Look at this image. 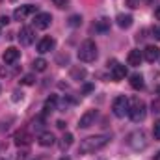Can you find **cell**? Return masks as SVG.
<instances>
[{"label":"cell","mask_w":160,"mask_h":160,"mask_svg":"<svg viewBox=\"0 0 160 160\" xmlns=\"http://www.w3.org/2000/svg\"><path fill=\"white\" fill-rule=\"evenodd\" d=\"M110 142V136L108 134H97V136H89V138H84L80 142L78 151L82 155H91V153H97L101 151L102 147H106Z\"/></svg>","instance_id":"6da1fadb"},{"label":"cell","mask_w":160,"mask_h":160,"mask_svg":"<svg viewBox=\"0 0 160 160\" xmlns=\"http://www.w3.org/2000/svg\"><path fill=\"white\" fill-rule=\"evenodd\" d=\"M145 114H147V108H145V102L138 97H132L128 101V118L134 121V123H140V121L145 119Z\"/></svg>","instance_id":"7a4b0ae2"},{"label":"cell","mask_w":160,"mask_h":160,"mask_svg":"<svg viewBox=\"0 0 160 160\" xmlns=\"http://www.w3.org/2000/svg\"><path fill=\"white\" fill-rule=\"evenodd\" d=\"M95 58H97V45H95V41L86 39L78 48V60L89 63V62H95Z\"/></svg>","instance_id":"3957f363"},{"label":"cell","mask_w":160,"mask_h":160,"mask_svg":"<svg viewBox=\"0 0 160 160\" xmlns=\"http://www.w3.org/2000/svg\"><path fill=\"white\" fill-rule=\"evenodd\" d=\"M128 145L134 149V151H142L147 147V136L143 130H134L130 136H128Z\"/></svg>","instance_id":"277c9868"},{"label":"cell","mask_w":160,"mask_h":160,"mask_svg":"<svg viewBox=\"0 0 160 160\" xmlns=\"http://www.w3.org/2000/svg\"><path fill=\"white\" fill-rule=\"evenodd\" d=\"M112 110H114V116L116 118H125L128 114V99L125 95L116 97L114 102H112Z\"/></svg>","instance_id":"5b68a950"},{"label":"cell","mask_w":160,"mask_h":160,"mask_svg":"<svg viewBox=\"0 0 160 160\" xmlns=\"http://www.w3.org/2000/svg\"><path fill=\"white\" fill-rule=\"evenodd\" d=\"M108 65H110V73H112V78L116 80V82H119L127 77V67L119 63V62H116V60H112V62H108Z\"/></svg>","instance_id":"8992f818"},{"label":"cell","mask_w":160,"mask_h":160,"mask_svg":"<svg viewBox=\"0 0 160 160\" xmlns=\"http://www.w3.org/2000/svg\"><path fill=\"white\" fill-rule=\"evenodd\" d=\"M32 13H38V6H34V4H26V6L17 8L15 13H13V17H15L17 21H22V19H26V17L32 15Z\"/></svg>","instance_id":"52a82bcc"},{"label":"cell","mask_w":160,"mask_h":160,"mask_svg":"<svg viewBox=\"0 0 160 160\" xmlns=\"http://www.w3.org/2000/svg\"><path fill=\"white\" fill-rule=\"evenodd\" d=\"M142 54H143V60H147L149 63H155L157 60H160V48L155 47V45L145 47V50H143Z\"/></svg>","instance_id":"ba28073f"},{"label":"cell","mask_w":160,"mask_h":160,"mask_svg":"<svg viewBox=\"0 0 160 160\" xmlns=\"http://www.w3.org/2000/svg\"><path fill=\"white\" fill-rule=\"evenodd\" d=\"M97 119V110H88L78 121V128H89Z\"/></svg>","instance_id":"9c48e42d"},{"label":"cell","mask_w":160,"mask_h":160,"mask_svg":"<svg viewBox=\"0 0 160 160\" xmlns=\"http://www.w3.org/2000/svg\"><path fill=\"white\" fill-rule=\"evenodd\" d=\"M50 22H52L50 13H38V15L34 17V24H36V28H39V30L48 28V26H50Z\"/></svg>","instance_id":"30bf717a"},{"label":"cell","mask_w":160,"mask_h":160,"mask_svg":"<svg viewBox=\"0 0 160 160\" xmlns=\"http://www.w3.org/2000/svg\"><path fill=\"white\" fill-rule=\"evenodd\" d=\"M34 38H36V34H34V30H32L30 26L21 28V32H19V41H21V45H32V43H34Z\"/></svg>","instance_id":"8fae6325"},{"label":"cell","mask_w":160,"mask_h":160,"mask_svg":"<svg viewBox=\"0 0 160 160\" xmlns=\"http://www.w3.org/2000/svg\"><path fill=\"white\" fill-rule=\"evenodd\" d=\"M19 56H21V50H19V48H15V47H9V48H6V52H4V56H2V60H4L8 65H11V63H15V62L19 60Z\"/></svg>","instance_id":"7c38bea8"},{"label":"cell","mask_w":160,"mask_h":160,"mask_svg":"<svg viewBox=\"0 0 160 160\" xmlns=\"http://www.w3.org/2000/svg\"><path fill=\"white\" fill-rule=\"evenodd\" d=\"M54 45H56V41L52 39V38H43V39L38 43V52H39V54L50 52V50L54 48Z\"/></svg>","instance_id":"4fadbf2b"},{"label":"cell","mask_w":160,"mask_h":160,"mask_svg":"<svg viewBox=\"0 0 160 160\" xmlns=\"http://www.w3.org/2000/svg\"><path fill=\"white\" fill-rule=\"evenodd\" d=\"M54 142H56V138L52 132H41L38 136V143L41 147H50V145H54Z\"/></svg>","instance_id":"5bb4252c"},{"label":"cell","mask_w":160,"mask_h":160,"mask_svg":"<svg viewBox=\"0 0 160 160\" xmlns=\"http://www.w3.org/2000/svg\"><path fill=\"white\" fill-rule=\"evenodd\" d=\"M142 60H143V54L140 52V50H130L128 52V56H127V62H128V65H132V67H138L140 63H142Z\"/></svg>","instance_id":"9a60e30c"},{"label":"cell","mask_w":160,"mask_h":160,"mask_svg":"<svg viewBox=\"0 0 160 160\" xmlns=\"http://www.w3.org/2000/svg\"><path fill=\"white\" fill-rule=\"evenodd\" d=\"M30 140H32V136L28 134L26 128H22V130H19V132L15 134V143H17V145H28Z\"/></svg>","instance_id":"2e32d148"},{"label":"cell","mask_w":160,"mask_h":160,"mask_svg":"<svg viewBox=\"0 0 160 160\" xmlns=\"http://www.w3.org/2000/svg\"><path fill=\"white\" fill-rule=\"evenodd\" d=\"M84 78H86V69H84L82 65H77V67H73V69H71V80L82 82Z\"/></svg>","instance_id":"e0dca14e"},{"label":"cell","mask_w":160,"mask_h":160,"mask_svg":"<svg viewBox=\"0 0 160 160\" xmlns=\"http://www.w3.org/2000/svg\"><path fill=\"white\" fill-rule=\"evenodd\" d=\"M56 106H58V97H56V95H52V97H48V99L45 101L43 110H45V114H50V112H54V110H56Z\"/></svg>","instance_id":"ac0fdd59"},{"label":"cell","mask_w":160,"mask_h":160,"mask_svg":"<svg viewBox=\"0 0 160 160\" xmlns=\"http://www.w3.org/2000/svg\"><path fill=\"white\" fill-rule=\"evenodd\" d=\"M116 21H118V26H119V28H125V30L132 26V17H130V15L121 13V15H118V19H116Z\"/></svg>","instance_id":"d6986e66"},{"label":"cell","mask_w":160,"mask_h":160,"mask_svg":"<svg viewBox=\"0 0 160 160\" xmlns=\"http://www.w3.org/2000/svg\"><path fill=\"white\" fill-rule=\"evenodd\" d=\"M71 145H73V134H71V132H65V134L62 136V140H60V149L65 151V149H69Z\"/></svg>","instance_id":"ffe728a7"},{"label":"cell","mask_w":160,"mask_h":160,"mask_svg":"<svg viewBox=\"0 0 160 160\" xmlns=\"http://www.w3.org/2000/svg\"><path fill=\"white\" fill-rule=\"evenodd\" d=\"M95 30H97V32H106V30H110V21H108L106 17L99 19V21L95 22Z\"/></svg>","instance_id":"44dd1931"},{"label":"cell","mask_w":160,"mask_h":160,"mask_svg":"<svg viewBox=\"0 0 160 160\" xmlns=\"http://www.w3.org/2000/svg\"><path fill=\"white\" fill-rule=\"evenodd\" d=\"M130 86H132L134 89H142V88H143V77H142V75H132V77H130Z\"/></svg>","instance_id":"7402d4cb"},{"label":"cell","mask_w":160,"mask_h":160,"mask_svg":"<svg viewBox=\"0 0 160 160\" xmlns=\"http://www.w3.org/2000/svg\"><path fill=\"white\" fill-rule=\"evenodd\" d=\"M47 60H43V58H38V60H34V69L36 71H39V73H43L45 69H47Z\"/></svg>","instance_id":"603a6c76"},{"label":"cell","mask_w":160,"mask_h":160,"mask_svg":"<svg viewBox=\"0 0 160 160\" xmlns=\"http://www.w3.org/2000/svg\"><path fill=\"white\" fill-rule=\"evenodd\" d=\"M80 24H82V17H80V15H71V17H69V26L77 28Z\"/></svg>","instance_id":"cb8c5ba5"},{"label":"cell","mask_w":160,"mask_h":160,"mask_svg":"<svg viewBox=\"0 0 160 160\" xmlns=\"http://www.w3.org/2000/svg\"><path fill=\"white\" fill-rule=\"evenodd\" d=\"M52 2H54V6H56V8H60V9L69 8V0H52Z\"/></svg>","instance_id":"d4e9b609"},{"label":"cell","mask_w":160,"mask_h":160,"mask_svg":"<svg viewBox=\"0 0 160 160\" xmlns=\"http://www.w3.org/2000/svg\"><path fill=\"white\" fill-rule=\"evenodd\" d=\"M21 82H22L24 86H32V84L36 82V78H34L32 75H26V77H22V80H21Z\"/></svg>","instance_id":"484cf974"},{"label":"cell","mask_w":160,"mask_h":160,"mask_svg":"<svg viewBox=\"0 0 160 160\" xmlns=\"http://www.w3.org/2000/svg\"><path fill=\"white\" fill-rule=\"evenodd\" d=\"M153 136H155V140H160V121H157L153 127Z\"/></svg>","instance_id":"4316f807"},{"label":"cell","mask_w":160,"mask_h":160,"mask_svg":"<svg viewBox=\"0 0 160 160\" xmlns=\"http://www.w3.org/2000/svg\"><path fill=\"white\" fill-rule=\"evenodd\" d=\"M127 6L132 8V9H136V8H140V0H127Z\"/></svg>","instance_id":"83f0119b"},{"label":"cell","mask_w":160,"mask_h":160,"mask_svg":"<svg viewBox=\"0 0 160 160\" xmlns=\"http://www.w3.org/2000/svg\"><path fill=\"white\" fill-rule=\"evenodd\" d=\"M151 108H153V112H155V114H160V101H153Z\"/></svg>","instance_id":"f1b7e54d"},{"label":"cell","mask_w":160,"mask_h":160,"mask_svg":"<svg viewBox=\"0 0 160 160\" xmlns=\"http://www.w3.org/2000/svg\"><path fill=\"white\" fill-rule=\"evenodd\" d=\"M13 101H15V102L22 101V91H15V93H13Z\"/></svg>","instance_id":"f546056e"},{"label":"cell","mask_w":160,"mask_h":160,"mask_svg":"<svg viewBox=\"0 0 160 160\" xmlns=\"http://www.w3.org/2000/svg\"><path fill=\"white\" fill-rule=\"evenodd\" d=\"M26 155H28V151H19L17 153V160H26Z\"/></svg>","instance_id":"4dcf8cb0"},{"label":"cell","mask_w":160,"mask_h":160,"mask_svg":"<svg viewBox=\"0 0 160 160\" xmlns=\"http://www.w3.org/2000/svg\"><path fill=\"white\" fill-rule=\"evenodd\" d=\"M8 22H9V17L2 15V17H0V24H8Z\"/></svg>","instance_id":"1f68e13d"},{"label":"cell","mask_w":160,"mask_h":160,"mask_svg":"<svg viewBox=\"0 0 160 160\" xmlns=\"http://www.w3.org/2000/svg\"><path fill=\"white\" fill-rule=\"evenodd\" d=\"M153 36H155L157 39H160V28H153Z\"/></svg>","instance_id":"d6a6232c"},{"label":"cell","mask_w":160,"mask_h":160,"mask_svg":"<svg viewBox=\"0 0 160 160\" xmlns=\"http://www.w3.org/2000/svg\"><path fill=\"white\" fill-rule=\"evenodd\" d=\"M155 17H157V19L160 21V6L157 8V9H155Z\"/></svg>","instance_id":"836d02e7"},{"label":"cell","mask_w":160,"mask_h":160,"mask_svg":"<svg viewBox=\"0 0 160 160\" xmlns=\"http://www.w3.org/2000/svg\"><path fill=\"white\" fill-rule=\"evenodd\" d=\"M58 128H65V123L63 121H58Z\"/></svg>","instance_id":"e575fe53"},{"label":"cell","mask_w":160,"mask_h":160,"mask_svg":"<svg viewBox=\"0 0 160 160\" xmlns=\"http://www.w3.org/2000/svg\"><path fill=\"white\" fill-rule=\"evenodd\" d=\"M0 77H6V71H2V67H0Z\"/></svg>","instance_id":"d590c367"},{"label":"cell","mask_w":160,"mask_h":160,"mask_svg":"<svg viewBox=\"0 0 160 160\" xmlns=\"http://www.w3.org/2000/svg\"><path fill=\"white\" fill-rule=\"evenodd\" d=\"M155 160H160V151L157 153V155H155Z\"/></svg>","instance_id":"8d00e7d4"},{"label":"cell","mask_w":160,"mask_h":160,"mask_svg":"<svg viewBox=\"0 0 160 160\" xmlns=\"http://www.w3.org/2000/svg\"><path fill=\"white\" fill-rule=\"evenodd\" d=\"M145 2H147V4H155L157 0H145Z\"/></svg>","instance_id":"74e56055"},{"label":"cell","mask_w":160,"mask_h":160,"mask_svg":"<svg viewBox=\"0 0 160 160\" xmlns=\"http://www.w3.org/2000/svg\"><path fill=\"white\" fill-rule=\"evenodd\" d=\"M62 160H69V158H62Z\"/></svg>","instance_id":"f35d334b"},{"label":"cell","mask_w":160,"mask_h":160,"mask_svg":"<svg viewBox=\"0 0 160 160\" xmlns=\"http://www.w3.org/2000/svg\"><path fill=\"white\" fill-rule=\"evenodd\" d=\"M0 160H4V158H0Z\"/></svg>","instance_id":"ab89813d"}]
</instances>
